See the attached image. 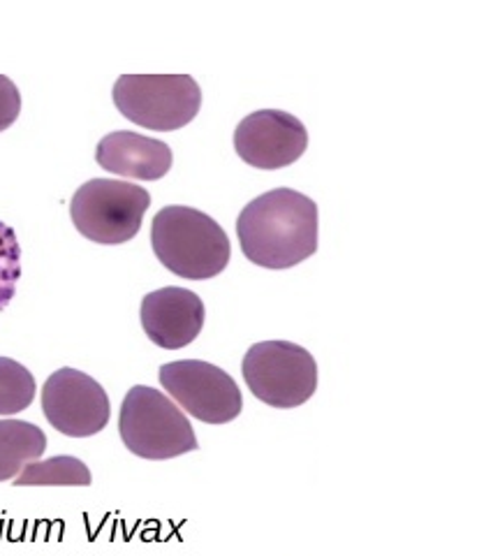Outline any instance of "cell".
<instances>
[{"label": "cell", "instance_id": "15", "mask_svg": "<svg viewBox=\"0 0 493 556\" xmlns=\"http://www.w3.org/2000/svg\"><path fill=\"white\" fill-rule=\"evenodd\" d=\"M22 278V247L14 230L0 220V311L14 300Z\"/></svg>", "mask_w": 493, "mask_h": 556}, {"label": "cell", "instance_id": "14", "mask_svg": "<svg viewBox=\"0 0 493 556\" xmlns=\"http://www.w3.org/2000/svg\"><path fill=\"white\" fill-rule=\"evenodd\" d=\"M35 378L10 357H0V415H16L26 410L35 399Z\"/></svg>", "mask_w": 493, "mask_h": 556}, {"label": "cell", "instance_id": "4", "mask_svg": "<svg viewBox=\"0 0 493 556\" xmlns=\"http://www.w3.org/2000/svg\"><path fill=\"white\" fill-rule=\"evenodd\" d=\"M112 96L128 121L161 132L188 126L202 108V89L190 75H121Z\"/></svg>", "mask_w": 493, "mask_h": 556}, {"label": "cell", "instance_id": "1", "mask_svg": "<svg viewBox=\"0 0 493 556\" xmlns=\"http://www.w3.org/2000/svg\"><path fill=\"white\" fill-rule=\"evenodd\" d=\"M243 255L264 269H290L318 251V204L276 188L243 206L237 218Z\"/></svg>", "mask_w": 493, "mask_h": 556}, {"label": "cell", "instance_id": "2", "mask_svg": "<svg viewBox=\"0 0 493 556\" xmlns=\"http://www.w3.org/2000/svg\"><path fill=\"white\" fill-rule=\"evenodd\" d=\"M151 243L163 267L188 281L218 276L232 255L220 225L192 206L161 208L151 225Z\"/></svg>", "mask_w": 493, "mask_h": 556}, {"label": "cell", "instance_id": "12", "mask_svg": "<svg viewBox=\"0 0 493 556\" xmlns=\"http://www.w3.org/2000/svg\"><path fill=\"white\" fill-rule=\"evenodd\" d=\"M47 450V437L40 427L26 420H0V482L12 480L24 466L38 462Z\"/></svg>", "mask_w": 493, "mask_h": 556}, {"label": "cell", "instance_id": "9", "mask_svg": "<svg viewBox=\"0 0 493 556\" xmlns=\"http://www.w3.org/2000/svg\"><path fill=\"white\" fill-rule=\"evenodd\" d=\"M235 149L243 163L257 169H280L302 159L308 147L306 126L280 110H260L235 130Z\"/></svg>", "mask_w": 493, "mask_h": 556}, {"label": "cell", "instance_id": "6", "mask_svg": "<svg viewBox=\"0 0 493 556\" xmlns=\"http://www.w3.org/2000/svg\"><path fill=\"white\" fill-rule=\"evenodd\" d=\"M149 206L151 195L142 186L118 179H91L69 202V216L86 239L116 247L139 232Z\"/></svg>", "mask_w": 493, "mask_h": 556}, {"label": "cell", "instance_id": "7", "mask_svg": "<svg viewBox=\"0 0 493 556\" xmlns=\"http://www.w3.org/2000/svg\"><path fill=\"white\" fill-rule=\"evenodd\" d=\"M157 378L174 402L200 422L227 425L241 415V390L216 364L202 359L169 362L163 364Z\"/></svg>", "mask_w": 493, "mask_h": 556}, {"label": "cell", "instance_id": "8", "mask_svg": "<svg viewBox=\"0 0 493 556\" xmlns=\"http://www.w3.org/2000/svg\"><path fill=\"white\" fill-rule=\"evenodd\" d=\"M42 410L49 425L69 439L96 437L110 425V396L98 380L77 369H59L42 388Z\"/></svg>", "mask_w": 493, "mask_h": 556}, {"label": "cell", "instance_id": "5", "mask_svg": "<svg viewBox=\"0 0 493 556\" xmlns=\"http://www.w3.org/2000/svg\"><path fill=\"white\" fill-rule=\"evenodd\" d=\"M245 386L271 408H296L318 390V364L292 341H262L249 348L241 364Z\"/></svg>", "mask_w": 493, "mask_h": 556}, {"label": "cell", "instance_id": "10", "mask_svg": "<svg viewBox=\"0 0 493 556\" xmlns=\"http://www.w3.org/2000/svg\"><path fill=\"white\" fill-rule=\"evenodd\" d=\"M204 302L198 294L174 286L149 292L139 306L147 337L165 351H181L195 341L204 327Z\"/></svg>", "mask_w": 493, "mask_h": 556}, {"label": "cell", "instance_id": "16", "mask_svg": "<svg viewBox=\"0 0 493 556\" xmlns=\"http://www.w3.org/2000/svg\"><path fill=\"white\" fill-rule=\"evenodd\" d=\"M22 112V93L16 89V84L0 75V132L8 130Z\"/></svg>", "mask_w": 493, "mask_h": 556}, {"label": "cell", "instance_id": "11", "mask_svg": "<svg viewBox=\"0 0 493 556\" xmlns=\"http://www.w3.org/2000/svg\"><path fill=\"white\" fill-rule=\"evenodd\" d=\"M96 161L102 169L126 179L157 181L172 169V149L161 139L116 130L100 139Z\"/></svg>", "mask_w": 493, "mask_h": 556}, {"label": "cell", "instance_id": "13", "mask_svg": "<svg viewBox=\"0 0 493 556\" xmlns=\"http://www.w3.org/2000/svg\"><path fill=\"white\" fill-rule=\"evenodd\" d=\"M14 486H88L91 471L88 466L69 455H59L45 462H30L14 478Z\"/></svg>", "mask_w": 493, "mask_h": 556}, {"label": "cell", "instance_id": "3", "mask_svg": "<svg viewBox=\"0 0 493 556\" xmlns=\"http://www.w3.org/2000/svg\"><path fill=\"white\" fill-rule=\"evenodd\" d=\"M118 431L123 445L142 459H174L200 447L184 410L149 386H135L123 399Z\"/></svg>", "mask_w": 493, "mask_h": 556}]
</instances>
